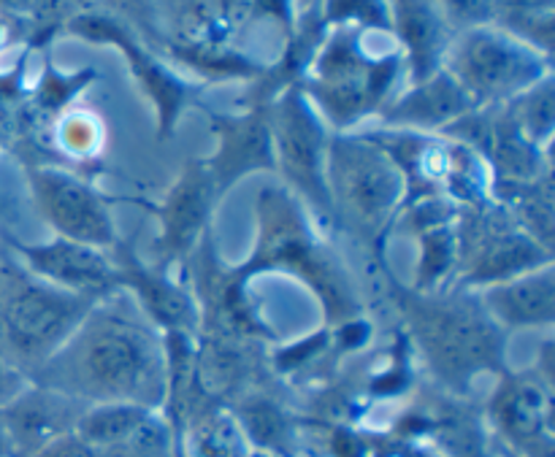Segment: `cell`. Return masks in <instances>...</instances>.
<instances>
[{"instance_id":"1","label":"cell","mask_w":555,"mask_h":457,"mask_svg":"<svg viewBox=\"0 0 555 457\" xmlns=\"http://www.w3.org/2000/svg\"><path fill=\"white\" fill-rule=\"evenodd\" d=\"M33 382L81 404L128 401L160 412L166 344L125 292L92 306L76 334L33 374Z\"/></svg>"},{"instance_id":"2","label":"cell","mask_w":555,"mask_h":457,"mask_svg":"<svg viewBox=\"0 0 555 457\" xmlns=\"http://www.w3.org/2000/svg\"><path fill=\"white\" fill-rule=\"evenodd\" d=\"M383 276L385 296L393 303L401 330L412 352L421 357L437 390L472 399L480 377L509 368V334H504L486 312L477 290L448 287L439 292H417L396 276L385 252L372 254Z\"/></svg>"},{"instance_id":"3","label":"cell","mask_w":555,"mask_h":457,"mask_svg":"<svg viewBox=\"0 0 555 457\" xmlns=\"http://www.w3.org/2000/svg\"><path fill=\"white\" fill-rule=\"evenodd\" d=\"M253 217V249L242 263H233L244 285L253 287L269 274L301 282L318 301L325 328L366 314L356 276L296 195L282 184H266L258 190Z\"/></svg>"},{"instance_id":"4","label":"cell","mask_w":555,"mask_h":457,"mask_svg":"<svg viewBox=\"0 0 555 457\" xmlns=\"http://www.w3.org/2000/svg\"><path fill=\"white\" fill-rule=\"evenodd\" d=\"M401 81H406V68L399 47L372 54L363 30L331 27L301 90L331 133H352L383 114L399 95Z\"/></svg>"},{"instance_id":"5","label":"cell","mask_w":555,"mask_h":457,"mask_svg":"<svg viewBox=\"0 0 555 457\" xmlns=\"http://www.w3.org/2000/svg\"><path fill=\"white\" fill-rule=\"evenodd\" d=\"M325 177L336 231L356 236L372 254L385 252L404 200V179L393 160L358 130L331 133Z\"/></svg>"},{"instance_id":"6","label":"cell","mask_w":555,"mask_h":457,"mask_svg":"<svg viewBox=\"0 0 555 457\" xmlns=\"http://www.w3.org/2000/svg\"><path fill=\"white\" fill-rule=\"evenodd\" d=\"M63 36L79 38L92 47H112L122 54L135 87L150 101L152 114H155L157 141L173 139L184 114L193 108L201 112L206 106V87L179 74L177 65L168 63L155 47H150L141 32L117 11L101 9V5L79 11L65 22Z\"/></svg>"},{"instance_id":"7","label":"cell","mask_w":555,"mask_h":457,"mask_svg":"<svg viewBox=\"0 0 555 457\" xmlns=\"http://www.w3.org/2000/svg\"><path fill=\"white\" fill-rule=\"evenodd\" d=\"M361 133L399 168L404 179L401 209L437 195L453 200L455 206H477L491 198V173L469 146L442 133L401 128H372Z\"/></svg>"},{"instance_id":"8","label":"cell","mask_w":555,"mask_h":457,"mask_svg":"<svg viewBox=\"0 0 555 457\" xmlns=\"http://www.w3.org/2000/svg\"><path fill=\"white\" fill-rule=\"evenodd\" d=\"M269 112L271 141H274V173L287 193L296 195L314 220V225L328 236L336 231L334 206H331L328 160L331 130L323 122L301 87L282 92L266 106Z\"/></svg>"},{"instance_id":"9","label":"cell","mask_w":555,"mask_h":457,"mask_svg":"<svg viewBox=\"0 0 555 457\" xmlns=\"http://www.w3.org/2000/svg\"><path fill=\"white\" fill-rule=\"evenodd\" d=\"M95 303L98 298L57 290L16 265L0 325V355L33 379V374L76 334Z\"/></svg>"},{"instance_id":"10","label":"cell","mask_w":555,"mask_h":457,"mask_svg":"<svg viewBox=\"0 0 555 457\" xmlns=\"http://www.w3.org/2000/svg\"><path fill=\"white\" fill-rule=\"evenodd\" d=\"M442 68L464 87L475 106H496L553 74V57L496 25H482L455 32Z\"/></svg>"},{"instance_id":"11","label":"cell","mask_w":555,"mask_h":457,"mask_svg":"<svg viewBox=\"0 0 555 457\" xmlns=\"http://www.w3.org/2000/svg\"><path fill=\"white\" fill-rule=\"evenodd\" d=\"M455 241L459 274L453 287L464 290H486L555 263L553 249L520 231L509 211L491 198L477 206H459Z\"/></svg>"},{"instance_id":"12","label":"cell","mask_w":555,"mask_h":457,"mask_svg":"<svg viewBox=\"0 0 555 457\" xmlns=\"http://www.w3.org/2000/svg\"><path fill=\"white\" fill-rule=\"evenodd\" d=\"M553 339H545L529 368L499 374L482 404L488 428L504 453L515 457H555Z\"/></svg>"},{"instance_id":"13","label":"cell","mask_w":555,"mask_h":457,"mask_svg":"<svg viewBox=\"0 0 555 457\" xmlns=\"http://www.w3.org/2000/svg\"><path fill=\"white\" fill-rule=\"evenodd\" d=\"M179 276L188 282L198 306V336L233 341H260L276 344L280 336L260 312V303L236 276L233 265L225 263L217 247L215 227L201 238L195 252L184 260Z\"/></svg>"},{"instance_id":"14","label":"cell","mask_w":555,"mask_h":457,"mask_svg":"<svg viewBox=\"0 0 555 457\" xmlns=\"http://www.w3.org/2000/svg\"><path fill=\"white\" fill-rule=\"evenodd\" d=\"M27 190L38 217L60 238L112 249L122 238L112 206L119 198L103 193L95 179L63 166H25Z\"/></svg>"},{"instance_id":"15","label":"cell","mask_w":555,"mask_h":457,"mask_svg":"<svg viewBox=\"0 0 555 457\" xmlns=\"http://www.w3.org/2000/svg\"><path fill=\"white\" fill-rule=\"evenodd\" d=\"M119 204L141 206L155 217L157 236L152 241V263L179 274L201 238L215 227V211L222 200L206 171L204 157H193L182 162L177 179L160 200L119 198Z\"/></svg>"},{"instance_id":"16","label":"cell","mask_w":555,"mask_h":457,"mask_svg":"<svg viewBox=\"0 0 555 457\" xmlns=\"http://www.w3.org/2000/svg\"><path fill=\"white\" fill-rule=\"evenodd\" d=\"M388 436L428 444L439 457H502L482 406L434 384L401 412Z\"/></svg>"},{"instance_id":"17","label":"cell","mask_w":555,"mask_h":457,"mask_svg":"<svg viewBox=\"0 0 555 457\" xmlns=\"http://www.w3.org/2000/svg\"><path fill=\"white\" fill-rule=\"evenodd\" d=\"M442 135L469 146L486 162L491 182H531L553 173V149H542L524 133L507 103L472 108Z\"/></svg>"},{"instance_id":"18","label":"cell","mask_w":555,"mask_h":457,"mask_svg":"<svg viewBox=\"0 0 555 457\" xmlns=\"http://www.w3.org/2000/svg\"><path fill=\"white\" fill-rule=\"evenodd\" d=\"M114 282L135 303L157 334L198 336V306L188 282L177 271H166L139 252V236L119 238L112 249Z\"/></svg>"},{"instance_id":"19","label":"cell","mask_w":555,"mask_h":457,"mask_svg":"<svg viewBox=\"0 0 555 457\" xmlns=\"http://www.w3.org/2000/svg\"><path fill=\"white\" fill-rule=\"evenodd\" d=\"M201 112L209 119L215 135V152L204 157V166L220 200H225V195L247 177L274 173V141L266 106H247L238 112H215L204 106Z\"/></svg>"},{"instance_id":"20","label":"cell","mask_w":555,"mask_h":457,"mask_svg":"<svg viewBox=\"0 0 555 457\" xmlns=\"http://www.w3.org/2000/svg\"><path fill=\"white\" fill-rule=\"evenodd\" d=\"M20 254L22 269L36 279L57 287V290L76 292V296L108 298L117 290L114 282V263L108 249L90 247V244L70 241V238H49L41 244L9 241Z\"/></svg>"},{"instance_id":"21","label":"cell","mask_w":555,"mask_h":457,"mask_svg":"<svg viewBox=\"0 0 555 457\" xmlns=\"http://www.w3.org/2000/svg\"><path fill=\"white\" fill-rule=\"evenodd\" d=\"M328 30L331 27L325 25L323 14H320V3H312L298 11L296 25L287 32L285 41H282L280 57L274 63H266L263 74L255 81H249L247 90L236 101L238 108L269 106L282 92L293 90V87H301V81L309 76V68H312Z\"/></svg>"},{"instance_id":"22","label":"cell","mask_w":555,"mask_h":457,"mask_svg":"<svg viewBox=\"0 0 555 457\" xmlns=\"http://www.w3.org/2000/svg\"><path fill=\"white\" fill-rule=\"evenodd\" d=\"M85 409L87 404L70 395L30 382L25 393L0 409V417L14 442L16 457H33L57 436L76 431V422Z\"/></svg>"},{"instance_id":"23","label":"cell","mask_w":555,"mask_h":457,"mask_svg":"<svg viewBox=\"0 0 555 457\" xmlns=\"http://www.w3.org/2000/svg\"><path fill=\"white\" fill-rule=\"evenodd\" d=\"M475 106L464 87L448 74L437 70L428 79L406 84L379 114V128L417 130V133H442L448 125L469 114Z\"/></svg>"},{"instance_id":"24","label":"cell","mask_w":555,"mask_h":457,"mask_svg":"<svg viewBox=\"0 0 555 457\" xmlns=\"http://www.w3.org/2000/svg\"><path fill=\"white\" fill-rule=\"evenodd\" d=\"M390 22L401 57L406 68V84L428 79L437 70H442L444 52L455 32L439 14L434 0H388Z\"/></svg>"},{"instance_id":"25","label":"cell","mask_w":555,"mask_h":457,"mask_svg":"<svg viewBox=\"0 0 555 457\" xmlns=\"http://www.w3.org/2000/svg\"><path fill=\"white\" fill-rule=\"evenodd\" d=\"M477 292L504 334L555 325V263Z\"/></svg>"},{"instance_id":"26","label":"cell","mask_w":555,"mask_h":457,"mask_svg":"<svg viewBox=\"0 0 555 457\" xmlns=\"http://www.w3.org/2000/svg\"><path fill=\"white\" fill-rule=\"evenodd\" d=\"M228 412L253 453L274 457L301 455V417L266 388L238 395L228 404Z\"/></svg>"},{"instance_id":"27","label":"cell","mask_w":555,"mask_h":457,"mask_svg":"<svg viewBox=\"0 0 555 457\" xmlns=\"http://www.w3.org/2000/svg\"><path fill=\"white\" fill-rule=\"evenodd\" d=\"M108 128L101 112L87 103H74L68 112L60 114L49 128L47 146L54 166L70 168L76 173L95 179L103 171V155H106Z\"/></svg>"},{"instance_id":"28","label":"cell","mask_w":555,"mask_h":457,"mask_svg":"<svg viewBox=\"0 0 555 457\" xmlns=\"http://www.w3.org/2000/svg\"><path fill=\"white\" fill-rule=\"evenodd\" d=\"M157 52L171 65L188 68L193 79L201 81L204 87L225 84V81H244V84H249L266 68L263 60L242 52L233 43H184L177 41V38L163 36L157 41Z\"/></svg>"},{"instance_id":"29","label":"cell","mask_w":555,"mask_h":457,"mask_svg":"<svg viewBox=\"0 0 555 457\" xmlns=\"http://www.w3.org/2000/svg\"><path fill=\"white\" fill-rule=\"evenodd\" d=\"M491 200L509 211L520 231L555 252L553 173L531 182H491Z\"/></svg>"},{"instance_id":"30","label":"cell","mask_w":555,"mask_h":457,"mask_svg":"<svg viewBox=\"0 0 555 457\" xmlns=\"http://www.w3.org/2000/svg\"><path fill=\"white\" fill-rule=\"evenodd\" d=\"M249 0H188L173 36L184 43H231L247 22Z\"/></svg>"},{"instance_id":"31","label":"cell","mask_w":555,"mask_h":457,"mask_svg":"<svg viewBox=\"0 0 555 457\" xmlns=\"http://www.w3.org/2000/svg\"><path fill=\"white\" fill-rule=\"evenodd\" d=\"M417 260L410 287L417 292H439L455 285L459 274V241L453 225L417 233Z\"/></svg>"},{"instance_id":"32","label":"cell","mask_w":555,"mask_h":457,"mask_svg":"<svg viewBox=\"0 0 555 457\" xmlns=\"http://www.w3.org/2000/svg\"><path fill=\"white\" fill-rule=\"evenodd\" d=\"M157 409L128 404V401H108V404H90L81 412L76 422V433L92 444L95 449H108L125 444L141 426L146 417Z\"/></svg>"},{"instance_id":"33","label":"cell","mask_w":555,"mask_h":457,"mask_svg":"<svg viewBox=\"0 0 555 457\" xmlns=\"http://www.w3.org/2000/svg\"><path fill=\"white\" fill-rule=\"evenodd\" d=\"M493 25L553 57L555 0H496Z\"/></svg>"},{"instance_id":"34","label":"cell","mask_w":555,"mask_h":457,"mask_svg":"<svg viewBox=\"0 0 555 457\" xmlns=\"http://www.w3.org/2000/svg\"><path fill=\"white\" fill-rule=\"evenodd\" d=\"M415 388V352L404 330H396L393 341L383 352V363L366 374L363 395L366 401H393Z\"/></svg>"},{"instance_id":"35","label":"cell","mask_w":555,"mask_h":457,"mask_svg":"<svg viewBox=\"0 0 555 457\" xmlns=\"http://www.w3.org/2000/svg\"><path fill=\"white\" fill-rule=\"evenodd\" d=\"M314 449L320 457H372L374 433L350 422L301 417V453Z\"/></svg>"},{"instance_id":"36","label":"cell","mask_w":555,"mask_h":457,"mask_svg":"<svg viewBox=\"0 0 555 457\" xmlns=\"http://www.w3.org/2000/svg\"><path fill=\"white\" fill-rule=\"evenodd\" d=\"M509 112L518 119L524 133L542 149H553L555 133V74H547L529 90L507 101Z\"/></svg>"},{"instance_id":"37","label":"cell","mask_w":555,"mask_h":457,"mask_svg":"<svg viewBox=\"0 0 555 457\" xmlns=\"http://www.w3.org/2000/svg\"><path fill=\"white\" fill-rule=\"evenodd\" d=\"M320 14L328 27H358L366 36L393 32L388 0H320Z\"/></svg>"},{"instance_id":"38","label":"cell","mask_w":555,"mask_h":457,"mask_svg":"<svg viewBox=\"0 0 555 457\" xmlns=\"http://www.w3.org/2000/svg\"><path fill=\"white\" fill-rule=\"evenodd\" d=\"M30 49H22L16 63L11 68L0 70V144L5 146L14 141L16 130H20L22 106L27 101V63H30Z\"/></svg>"},{"instance_id":"39","label":"cell","mask_w":555,"mask_h":457,"mask_svg":"<svg viewBox=\"0 0 555 457\" xmlns=\"http://www.w3.org/2000/svg\"><path fill=\"white\" fill-rule=\"evenodd\" d=\"M98 457H173V436L166 417L152 412L144 426L133 433L125 444L98 449Z\"/></svg>"},{"instance_id":"40","label":"cell","mask_w":555,"mask_h":457,"mask_svg":"<svg viewBox=\"0 0 555 457\" xmlns=\"http://www.w3.org/2000/svg\"><path fill=\"white\" fill-rule=\"evenodd\" d=\"M434 3L453 32L493 25L496 14V0H434Z\"/></svg>"},{"instance_id":"41","label":"cell","mask_w":555,"mask_h":457,"mask_svg":"<svg viewBox=\"0 0 555 457\" xmlns=\"http://www.w3.org/2000/svg\"><path fill=\"white\" fill-rule=\"evenodd\" d=\"M298 16V0H249L247 22H274L282 38L293 30Z\"/></svg>"},{"instance_id":"42","label":"cell","mask_w":555,"mask_h":457,"mask_svg":"<svg viewBox=\"0 0 555 457\" xmlns=\"http://www.w3.org/2000/svg\"><path fill=\"white\" fill-rule=\"evenodd\" d=\"M372 457H439L428 444L421 442H401V439L393 436H377L374 433V449Z\"/></svg>"},{"instance_id":"43","label":"cell","mask_w":555,"mask_h":457,"mask_svg":"<svg viewBox=\"0 0 555 457\" xmlns=\"http://www.w3.org/2000/svg\"><path fill=\"white\" fill-rule=\"evenodd\" d=\"M30 382L33 379L22 368H16L9 357L0 355V409H5L16 395L25 393Z\"/></svg>"},{"instance_id":"44","label":"cell","mask_w":555,"mask_h":457,"mask_svg":"<svg viewBox=\"0 0 555 457\" xmlns=\"http://www.w3.org/2000/svg\"><path fill=\"white\" fill-rule=\"evenodd\" d=\"M33 457H98V449L92 444H87L85 439L76 431L57 436L54 442H49L47 447L38 449Z\"/></svg>"},{"instance_id":"45","label":"cell","mask_w":555,"mask_h":457,"mask_svg":"<svg viewBox=\"0 0 555 457\" xmlns=\"http://www.w3.org/2000/svg\"><path fill=\"white\" fill-rule=\"evenodd\" d=\"M30 38H33V30L25 19L0 11V54H5L9 49H14V47L30 49Z\"/></svg>"},{"instance_id":"46","label":"cell","mask_w":555,"mask_h":457,"mask_svg":"<svg viewBox=\"0 0 555 457\" xmlns=\"http://www.w3.org/2000/svg\"><path fill=\"white\" fill-rule=\"evenodd\" d=\"M0 457H16L14 442H11L9 431H5V422H3V417H0Z\"/></svg>"},{"instance_id":"47","label":"cell","mask_w":555,"mask_h":457,"mask_svg":"<svg viewBox=\"0 0 555 457\" xmlns=\"http://www.w3.org/2000/svg\"><path fill=\"white\" fill-rule=\"evenodd\" d=\"M312 3H320V0H298V11L307 9V5H312Z\"/></svg>"},{"instance_id":"48","label":"cell","mask_w":555,"mask_h":457,"mask_svg":"<svg viewBox=\"0 0 555 457\" xmlns=\"http://www.w3.org/2000/svg\"><path fill=\"white\" fill-rule=\"evenodd\" d=\"M247 457H274V455H266V453H253V449H249V455Z\"/></svg>"},{"instance_id":"49","label":"cell","mask_w":555,"mask_h":457,"mask_svg":"<svg viewBox=\"0 0 555 457\" xmlns=\"http://www.w3.org/2000/svg\"><path fill=\"white\" fill-rule=\"evenodd\" d=\"M502 457H515V455H509V453H504V449H502Z\"/></svg>"},{"instance_id":"50","label":"cell","mask_w":555,"mask_h":457,"mask_svg":"<svg viewBox=\"0 0 555 457\" xmlns=\"http://www.w3.org/2000/svg\"><path fill=\"white\" fill-rule=\"evenodd\" d=\"M0 211H3V206H0Z\"/></svg>"},{"instance_id":"51","label":"cell","mask_w":555,"mask_h":457,"mask_svg":"<svg viewBox=\"0 0 555 457\" xmlns=\"http://www.w3.org/2000/svg\"><path fill=\"white\" fill-rule=\"evenodd\" d=\"M0 149H3V144H0Z\"/></svg>"}]
</instances>
